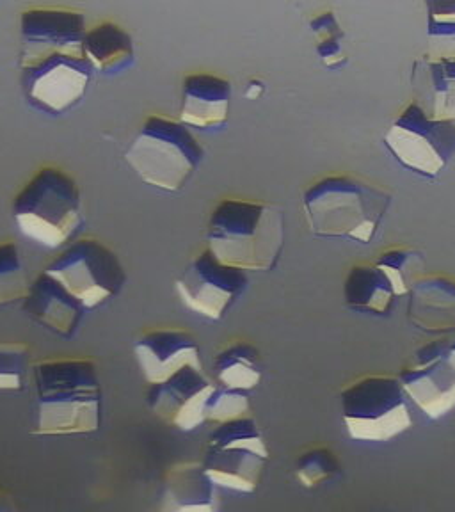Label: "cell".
Here are the masks:
<instances>
[{"label":"cell","instance_id":"6da1fadb","mask_svg":"<svg viewBox=\"0 0 455 512\" xmlns=\"http://www.w3.org/2000/svg\"><path fill=\"white\" fill-rule=\"evenodd\" d=\"M38 420L34 434H88L100 427L102 386L95 361L50 358L34 365Z\"/></svg>","mask_w":455,"mask_h":512},{"label":"cell","instance_id":"7a4b0ae2","mask_svg":"<svg viewBox=\"0 0 455 512\" xmlns=\"http://www.w3.org/2000/svg\"><path fill=\"white\" fill-rule=\"evenodd\" d=\"M392 192L356 176L322 178L303 194V212L310 232L320 239L370 244L392 207Z\"/></svg>","mask_w":455,"mask_h":512},{"label":"cell","instance_id":"3957f363","mask_svg":"<svg viewBox=\"0 0 455 512\" xmlns=\"http://www.w3.org/2000/svg\"><path fill=\"white\" fill-rule=\"evenodd\" d=\"M207 248L240 271H272L285 248V214L278 205L223 200L207 226Z\"/></svg>","mask_w":455,"mask_h":512},{"label":"cell","instance_id":"277c9868","mask_svg":"<svg viewBox=\"0 0 455 512\" xmlns=\"http://www.w3.org/2000/svg\"><path fill=\"white\" fill-rule=\"evenodd\" d=\"M22 235L43 248H66L84 224L77 182L63 169L47 166L32 176L13 201Z\"/></svg>","mask_w":455,"mask_h":512},{"label":"cell","instance_id":"5b68a950","mask_svg":"<svg viewBox=\"0 0 455 512\" xmlns=\"http://www.w3.org/2000/svg\"><path fill=\"white\" fill-rule=\"evenodd\" d=\"M205 159V150L182 121L148 116L125 152L128 166L144 184L178 192Z\"/></svg>","mask_w":455,"mask_h":512},{"label":"cell","instance_id":"8992f818","mask_svg":"<svg viewBox=\"0 0 455 512\" xmlns=\"http://www.w3.org/2000/svg\"><path fill=\"white\" fill-rule=\"evenodd\" d=\"M340 404L352 440L383 443L413 427L408 395L399 377H361L345 388Z\"/></svg>","mask_w":455,"mask_h":512},{"label":"cell","instance_id":"52a82bcc","mask_svg":"<svg viewBox=\"0 0 455 512\" xmlns=\"http://www.w3.org/2000/svg\"><path fill=\"white\" fill-rule=\"evenodd\" d=\"M269 459L264 434L253 416L217 425L208 436L203 468L221 488L253 493Z\"/></svg>","mask_w":455,"mask_h":512},{"label":"cell","instance_id":"ba28073f","mask_svg":"<svg viewBox=\"0 0 455 512\" xmlns=\"http://www.w3.org/2000/svg\"><path fill=\"white\" fill-rule=\"evenodd\" d=\"M384 146L400 166L424 178L440 176L455 157V123L438 121L409 104L384 134Z\"/></svg>","mask_w":455,"mask_h":512},{"label":"cell","instance_id":"9c48e42d","mask_svg":"<svg viewBox=\"0 0 455 512\" xmlns=\"http://www.w3.org/2000/svg\"><path fill=\"white\" fill-rule=\"evenodd\" d=\"M45 272L63 283L86 310L118 296L127 283V272L118 255L96 239L73 240L45 267Z\"/></svg>","mask_w":455,"mask_h":512},{"label":"cell","instance_id":"30bf717a","mask_svg":"<svg viewBox=\"0 0 455 512\" xmlns=\"http://www.w3.org/2000/svg\"><path fill=\"white\" fill-rule=\"evenodd\" d=\"M25 100L36 111L64 114L84 100L93 72L86 56L48 54L31 63L20 64Z\"/></svg>","mask_w":455,"mask_h":512},{"label":"cell","instance_id":"8fae6325","mask_svg":"<svg viewBox=\"0 0 455 512\" xmlns=\"http://www.w3.org/2000/svg\"><path fill=\"white\" fill-rule=\"evenodd\" d=\"M182 303L201 317L221 320L248 290V274L217 260L205 249L191 260L175 283Z\"/></svg>","mask_w":455,"mask_h":512},{"label":"cell","instance_id":"7c38bea8","mask_svg":"<svg viewBox=\"0 0 455 512\" xmlns=\"http://www.w3.org/2000/svg\"><path fill=\"white\" fill-rule=\"evenodd\" d=\"M86 32V18L77 9L63 6L27 9L20 20V64L31 63L48 54L84 56Z\"/></svg>","mask_w":455,"mask_h":512},{"label":"cell","instance_id":"4fadbf2b","mask_svg":"<svg viewBox=\"0 0 455 512\" xmlns=\"http://www.w3.org/2000/svg\"><path fill=\"white\" fill-rule=\"evenodd\" d=\"M408 399L427 418L440 420L455 409V370L445 354V340L424 345L399 374Z\"/></svg>","mask_w":455,"mask_h":512},{"label":"cell","instance_id":"5bb4252c","mask_svg":"<svg viewBox=\"0 0 455 512\" xmlns=\"http://www.w3.org/2000/svg\"><path fill=\"white\" fill-rule=\"evenodd\" d=\"M216 386L203 368L185 367L168 381L150 386L146 399L166 424L180 431H194L208 422V402Z\"/></svg>","mask_w":455,"mask_h":512},{"label":"cell","instance_id":"9a60e30c","mask_svg":"<svg viewBox=\"0 0 455 512\" xmlns=\"http://www.w3.org/2000/svg\"><path fill=\"white\" fill-rule=\"evenodd\" d=\"M134 354L150 386L164 383L182 368H203L196 336L182 328H159L137 336Z\"/></svg>","mask_w":455,"mask_h":512},{"label":"cell","instance_id":"2e32d148","mask_svg":"<svg viewBox=\"0 0 455 512\" xmlns=\"http://www.w3.org/2000/svg\"><path fill=\"white\" fill-rule=\"evenodd\" d=\"M232 107L230 80L214 73H191L184 79L180 121L198 130H221L226 127Z\"/></svg>","mask_w":455,"mask_h":512},{"label":"cell","instance_id":"e0dca14e","mask_svg":"<svg viewBox=\"0 0 455 512\" xmlns=\"http://www.w3.org/2000/svg\"><path fill=\"white\" fill-rule=\"evenodd\" d=\"M24 312L52 333L72 338L84 319L86 308L63 283L43 271L31 283L24 299Z\"/></svg>","mask_w":455,"mask_h":512},{"label":"cell","instance_id":"ac0fdd59","mask_svg":"<svg viewBox=\"0 0 455 512\" xmlns=\"http://www.w3.org/2000/svg\"><path fill=\"white\" fill-rule=\"evenodd\" d=\"M219 486L201 463H180L164 477L160 512H219Z\"/></svg>","mask_w":455,"mask_h":512},{"label":"cell","instance_id":"d6986e66","mask_svg":"<svg viewBox=\"0 0 455 512\" xmlns=\"http://www.w3.org/2000/svg\"><path fill=\"white\" fill-rule=\"evenodd\" d=\"M408 297V319L415 328L436 335H455L454 280L425 274Z\"/></svg>","mask_w":455,"mask_h":512},{"label":"cell","instance_id":"ffe728a7","mask_svg":"<svg viewBox=\"0 0 455 512\" xmlns=\"http://www.w3.org/2000/svg\"><path fill=\"white\" fill-rule=\"evenodd\" d=\"M84 56L95 72L118 75L136 64V48L132 36L121 25L100 22L86 32Z\"/></svg>","mask_w":455,"mask_h":512},{"label":"cell","instance_id":"44dd1931","mask_svg":"<svg viewBox=\"0 0 455 512\" xmlns=\"http://www.w3.org/2000/svg\"><path fill=\"white\" fill-rule=\"evenodd\" d=\"M344 299L352 312L384 317L399 297L376 264H361L352 267L345 278Z\"/></svg>","mask_w":455,"mask_h":512},{"label":"cell","instance_id":"7402d4cb","mask_svg":"<svg viewBox=\"0 0 455 512\" xmlns=\"http://www.w3.org/2000/svg\"><path fill=\"white\" fill-rule=\"evenodd\" d=\"M214 376L219 386L249 393L262 381L260 354L246 342L224 345L214 360Z\"/></svg>","mask_w":455,"mask_h":512},{"label":"cell","instance_id":"603a6c76","mask_svg":"<svg viewBox=\"0 0 455 512\" xmlns=\"http://www.w3.org/2000/svg\"><path fill=\"white\" fill-rule=\"evenodd\" d=\"M431 93V118L455 123V59L429 57L418 61Z\"/></svg>","mask_w":455,"mask_h":512},{"label":"cell","instance_id":"cb8c5ba5","mask_svg":"<svg viewBox=\"0 0 455 512\" xmlns=\"http://www.w3.org/2000/svg\"><path fill=\"white\" fill-rule=\"evenodd\" d=\"M376 265L390 281L397 297L409 296L427 269L424 253L411 248L388 249L379 255Z\"/></svg>","mask_w":455,"mask_h":512},{"label":"cell","instance_id":"d4e9b609","mask_svg":"<svg viewBox=\"0 0 455 512\" xmlns=\"http://www.w3.org/2000/svg\"><path fill=\"white\" fill-rule=\"evenodd\" d=\"M313 38H315V52L320 63L328 70L338 72L349 63V56L345 50V32L338 22L333 11H322L310 20Z\"/></svg>","mask_w":455,"mask_h":512},{"label":"cell","instance_id":"484cf974","mask_svg":"<svg viewBox=\"0 0 455 512\" xmlns=\"http://www.w3.org/2000/svg\"><path fill=\"white\" fill-rule=\"evenodd\" d=\"M427 38L443 59H455V0L427 2Z\"/></svg>","mask_w":455,"mask_h":512},{"label":"cell","instance_id":"4316f807","mask_svg":"<svg viewBox=\"0 0 455 512\" xmlns=\"http://www.w3.org/2000/svg\"><path fill=\"white\" fill-rule=\"evenodd\" d=\"M31 281L27 280L22 256L15 242H0V306L25 299Z\"/></svg>","mask_w":455,"mask_h":512},{"label":"cell","instance_id":"83f0119b","mask_svg":"<svg viewBox=\"0 0 455 512\" xmlns=\"http://www.w3.org/2000/svg\"><path fill=\"white\" fill-rule=\"evenodd\" d=\"M342 472V464L331 448L315 447L297 457L296 477L304 488H317L335 479Z\"/></svg>","mask_w":455,"mask_h":512},{"label":"cell","instance_id":"f1b7e54d","mask_svg":"<svg viewBox=\"0 0 455 512\" xmlns=\"http://www.w3.org/2000/svg\"><path fill=\"white\" fill-rule=\"evenodd\" d=\"M31 367V349L22 342H0V390H24Z\"/></svg>","mask_w":455,"mask_h":512},{"label":"cell","instance_id":"f546056e","mask_svg":"<svg viewBox=\"0 0 455 512\" xmlns=\"http://www.w3.org/2000/svg\"><path fill=\"white\" fill-rule=\"evenodd\" d=\"M249 411H251V404H249L248 393L228 390L217 384L208 402L207 420L224 424V422L248 416Z\"/></svg>","mask_w":455,"mask_h":512},{"label":"cell","instance_id":"4dcf8cb0","mask_svg":"<svg viewBox=\"0 0 455 512\" xmlns=\"http://www.w3.org/2000/svg\"><path fill=\"white\" fill-rule=\"evenodd\" d=\"M265 93V82L260 79H251L248 82V86H246V91H244V98H248V100H258L260 96Z\"/></svg>","mask_w":455,"mask_h":512},{"label":"cell","instance_id":"1f68e13d","mask_svg":"<svg viewBox=\"0 0 455 512\" xmlns=\"http://www.w3.org/2000/svg\"><path fill=\"white\" fill-rule=\"evenodd\" d=\"M0 512H18L13 496L0 488Z\"/></svg>","mask_w":455,"mask_h":512},{"label":"cell","instance_id":"d6a6232c","mask_svg":"<svg viewBox=\"0 0 455 512\" xmlns=\"http://www.w3.org/2000/svg\"><path fill=\"white\" fill-rule=\"evenodd\" d=\"M445 354H447L448 363L450 367L455 370V335L452 338L445 340Z\"/></svg>","mask_w":455,"mask_h":512}]
</instances>
